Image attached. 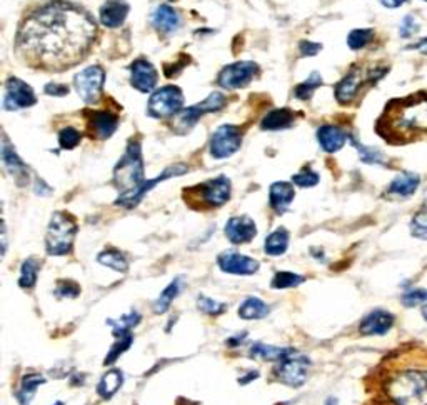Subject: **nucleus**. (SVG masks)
<instances>
[{
    "label": "nucleus",
    "instance_id": "obj_19",
    "mask_svg": "<svg viewBox=\"0 0 427 405\" xmlns=\"http://www.w3.org/2000/svg\"><path fill=\"white\" fill-rule=\"evenodd\" d=\"M2 163L7 168V172L16 178L18 185H26L28 182V167L23 163L21 157L17 156L16 148L9 144L7 137H4L2 142Z\"/></svg>",
    "mask_w": 427,
    "mask_h": 405
},
{
    "label": "nucleus",
    "instance_id": "obj_30",
    "mask_svg": "<svg viewBox=\"0 0 427 405\" xmlns=\"http://www.w3.org/2000/svg\"><path fill=\"white\" fill-rule=\"evenodd\" d=\"M287 247H289V232L284 227L276 229L264 242V250L271 257H279V255L286 254Z\"/></svg>",
    "mask_w": 427,
    "mask_h": 405
},
{
    "label": "nucleus",
    "instance_id": "obj_37",
    "mask_svg": "<svg viewBox=\"0 0 427 405\" xmlns=\"http://www.w3.org/2000/svg\"><path fill=\"white\" fill-rule=\"evenodd\" d=\"M306 282V277L299 276V274L294 272H277L274 279H272L271 287L272 288H292V287H299L301 284Z\"/></svg>",
    "mask_w": 427,
    "mask_h": 405
},
{
    "label": "nucleus",
    "instance_id": "obj_26",
    "mask_svg": "<svg viewBox=\"0 0 427 405\" xmlns=\"http://www.w3.org/2000/svg\"><path fill=\"white\" fill-rule=\"evenodd\" d=\"M419 184H421V177L417 176V173L402 172L391 182L389 194L406 199V197L414 195V192L417 190Z\"/></svg>",
    "mask_w": 427,
    "mask_h": 405
},
{
    "label": "nucleus",
    "instance_id": "obj_28",
    "mask_svg": "<svg viewBox=\"0 0 427 405\" xmlns=\"http://www.w3.org/2000/svg\"><path fill=\"white\" fill-rule=\"evenodd\" d=\"M269 312H271V307L259 297L244 298V302L239 306V317L244 320L266 319Z\"/></svg>",
    "mask_w": 427,
    "mask_h": 405
},
{
    "label": "nucleus",
    "instance_id": "obj_41",
    "mask_svg": "<svg viewBox=\"0 0 427 405\" xmlns=\"http://www.w3.org/2000/svg\"><path fill=\"white\" fill-rule=\"evenodd\" d=\"M55 296L57 298H75L80 296V286L70 279H60L55 284Z\"/></svg>",
    "mask_w": 427,
    "mask_h": 405
},
{
    "label": "nucleus",
    "instance_id": "obj_40",
    "mask_svg": "<svg viewBox=\"0 0 427 405\" xmlns=\"http://www.w3.org/2000/svg\"><path fill=\"white\" fill-rule=\"evenodd\" d=\"M372 37H374L372 28H356V31L349 33L347 43L352 50H361L372 40Z\"/></svg>",
    "mask_w": 427,
    "mask_h": 405
},
{
    "label": "nucleus",
    "instance_id": "obj_5",
    "mask_svg": "<svg viewBox=\"0 0 427 405\" xmlns=\"http://www.w3.org/2000/svg\"><path fill=\"white\" fill-rule=\"evenodd\" d=\"M232 185L225 176L210 178V180L184 190L185 202L192 209H217L230 199Z\"/></svg>",
    "mask_w": 427,
    "mask_h": 405
},
{
    "label": "nucleus",
    "instance_id": "obj_21",
    "mask_svg": "<svg viewBox=\"0 0 427 405\" xmlns=\"http://www.w3.org/2000/svg\"><path fill=\"white\" fill-rule=\"evenodd\" d=\"M129 11H131V7L124 0H107L100 7V22L109 28L121 27L129 16Z\"/></svg>",
    "mask_w": 427,
    "mask_h": 405
},
{
    "label": "nucleus",
    "instance_id": "obj_20",
    "mask_svg": "<svg viewBox=\"0 0 427 405\" xmlns=\"http://www.w3.org/2000/svg\"><path fill=\"white\" fill-rule=\"evenodd\" d=\"M362 82L364 79L361 70L354 67V69L349 72V74L345 75L337 85H335V99H337V102L342 105L351 104L352 100L356 99V95L359 94V89H361Z\"/></svg>",
    "mask_w": 427,
    "mask_h": 405
},
{
    "label": "nucleus",
    "instance_id": "obj_32",
    "mask_svg": "<svg viewBox=\"0 0 427 405\" xmlns=\"http://www.w3.org/2000/svg\"><path fill=\"white\" fill-rule=\"evenodd\" d=\"M292 349H284V347H274V345H266L262 344V342H257V344H254L251 347V350H249V357H252V359H262V360H269V362H272V360H279L284 359V357L289 354Z\"/></svg>",
    "mask_w": 427,
    "mask_h": 405
},
{
    "label": "nucleus",
    "instance_id": "obj_54",
    "mask_svg": "<svg viewBox=\"0 0 427 405\" xmlns=\"http://www.w3.org/2000/svg\"><path fill=\"white\" fill-rule=\"evenodd\" d=\"M325 405H337V400H335L334 397L328 399V402H325Z\"/></svg>",
    "mask_w": 427,
    "mask_h": 405
},
{
    "label": "nucleus",
    "instance_id": "obj_10",
    "mask_svg": "<svg viewBox=\"0 0 427 405\" xmlns=\"http://www.w3.org/2000/svg\"><path fill=\"white\" fill-rule=\"evenodd\" d=\"M242 146V132L236 125H220L210 139V156L214 158H227L234 156Z\"/></svg>",
    "mask_w": 427,
    "mask_h": 405
},
{
    "label": "nucleus",
    "instance_id": "obj_49",
    "mask_svg": "<svg viewBox=\"0 0 427 405\" xmlns=\"http://www.w3.org/2000/svg\"><path fill=\"white\" fill-rule=\"evenodd\" d=\"M320 49H323V45H320V43H315V42H310V40H302L301 45H299V50H301L302 55H315Z\"/></svg>",
    "mask_w": 427,
    "mask_h": 405
},
{
    "label": "nucleus",
    "instance_id": "obj_15",
    "mask_svg": "<svg viewBox=\"0 0 427 405\" xmlns=\"http://www.w3.org/2000/svg\"><path fill=\"white\" fill-rule=\"evenodd\" d=\"M224 232H225V237H227L230 242L241 245V244L251 242V240L256 237L257 227H256V222H254L251 217L239 215L227 220Z\"/></svg>",
    "mask_w": 427,
    "mask_h": 405
},
{
    "label": "nucleus",
    "instance_id": "obj_55",
    "mask_svg": "<svg viewBox=\"0 0 427 405\" xmlns=\"http://www.w3.org/2000/svg\"><path fill=\"white\" fill-rule=\"evenodd\" d=\"M422 317L427 320V306H424V308H422Z\"/></svg>",
    "mask_w": 427,
    "mask_h": 405
},
{
    "label": "nucleus",
    "instance_id": "obj_1",
    "mask_svg": "<svg viewBox=\"0 0 427 405\" xmlns=\"http://www.w3.org/2000/svg\"><path fill=\"white\" fill-rule=\"evenodd\" d=\"M95 36L97 26L87 12L65 0H54L21 23L17 50L32 67L60 72L84 60Z\"/></svg>",
    "mask_w": 427,
    "mask_h": 405
},
{
    "label": "nucleus",
    "instance_id": "obj_24",
    "mask_svg": "<svg viewBox=\"0 0 427 405\" xmlns=\"http://www.w3.org/2000/svg\"><path fill=\"white\" fill-rule=\"evenodd\" d=\"M151 21H152V26L156 27L157 31L166 32V33L175 32L180 26V16L169 6L157 7L156 11L152 12Z\"/></svg>",
    "mask_w": 427,
    "mask_h": 405
},
{
    "label": "nucleus",
    "instance_id": "obj_53",
    "mask_svg": "<svg viewBox=\"0 0 427 405\" xmlns=\"http://www.w3.org/2000/svg\"><path fill=\"white\" fill-rule=\"evenodd\" d=\"M244 337H246V334L237 335V337H230V339L227 340V345H239V344H242Z\"/></svg>",
    "mask_w": 427,
    "mask_h": 405
},
{
    "label": "nucleus",
    "instance_id": "obj_13",
    "mask_svg": "<svg viewBox=\"0 0 427 405\" xmlns=\"http://www.w3.org/2000/svg\"><path fill=\"white\" fill-rule=\"evenodd\" d=\"M37 102L36 92L26 82L11 77L6 84V95H4V110H18L32 107Z\"/></svg>",
    "mask_w": 427,
    "mask_h": 405
},
{
    "label": "nucleus",
    "instance_id": "obj_57",
    "mask_svg": "<svg viewBox=\"0 0 427 405\" xmlns=\"http://www.w3.org/2000/svg\"><path fill=\"white\" fill-rule=\"evenodd\" d=\"M426 2H427V0H426Z\"/></svg>",
    "mask_w": 427,
    "mask_h": 405
},
{
    "label": "nucleus",
    "instance_id": "obj_43",
    "mask_svg": "<svg viewBox=\"0 0 427 405\" xmlns=\"http://www.w3.org/2000/svg\"><path fill=\"white\" fill-rule=\"evenodd\" d=\"M411 232L414 237L427 240V209H422L412 217Z\"/></svg>",
    "mask_w": 427,
    "mask_h": 405
},
{
    "label": "nucleus",
    "instance_id": "obj_48",
    "mask_svg": "<svg viewBox=\"0 0 427 405\" xmlns=\"http://www.w3.org/2000/svg\"><path fill=\"white\" fill-rule=\"evenodd\" d=\"M45 94L47 95H54V97H64V95L69 94V87L65 84H57V82H50V84L45 85Z\"/></svg>",
    "mask_w": 427,
    "mask_h": 405
},
{
    "label": "nucleus",
    "instance_id": "obj_9",
    "mask_svg": "<svg viewBox=\"0 0 427 405\" xmlns=\"http://www.w3.org/2000/svg\"><path fill=\"white\" fill-rule=\"evenodd\" d=\"M225 105V97L220 92L210 94L204 102L192 105L189 109H182L179 114L175 115V125L174 129L179 134H185L199 122V119L205 114L210 112H219L220 109H224Z\"/></svg>",
    "mask_w": 427,
    "mask_h": 405
},
{
    "label": "nucleus",
    "instance_id": "obj_14",
    "mask_svg": "<svg viewBox=\"0 0 427 405\" xmlns=\"http://www.w3.org/2000/svg\"><path fill=\"white\" fill-rule=\"evenodd\" d=\"M219 269L230 276H254L257 274L259 260L247 257V255L239 254L236 250H225L217 257Z\"/></svg>",
    "mask_w": 427,
    "mask_h": 405
},
{
    "label": "nucleus",
    "instance_id": "obj_47",
    "mask_svg": "<svg viewBox=\"0 0 427 405\" xmlns=\"http://www.w3.org/2000/svg\"><path fill=\"white\" fill-rule=\"evenodd\" d=\"M419 31V22L416 21L414 16H406L404 21L401 23V36L409 38L411 36H414V33Z\"/></svg>",
    "mask_w": 427,
    "mask_h": 405
},
{
    "label": "nucleus",
    "instance_id": "obj_29",
    "mask_svg": "<svg viewBox=\"0 0 427 405\" xmlns=\"http://www.w3.org/2000/svg\"><path fill=\"white\" fill-rule=\"evenodd\" d=\"M292 122H294V114L289 109H276L262 119L261 127L264 130H282L289 129Z\"/></svg>",
    "mask_w": 427,
    "mask_h": 405
},
{
    "label": "nucleus",
    "instance_id": "obj_39",
    "mask_svg": "<svg viewBox=\"0 0 427 405\" xmlns=\"http://www.w3.org/2000/svg\"><path fill=\"white\" fill-rule=\"evenodd\" d=\"M354 147L359 151V157H361L362 162L366 163H376V166H386V157H384V153L381 151H377V148L372 147H366L362 146V144H359L356 139H351Z\"/></svg>",
    "mask_w": 427,
    "mask_h": 405
},
{
    "label": "nucleus",
    "instance_id": "obj_12",
    "mask_svg": "<svg viewBox=\"0 0 427 405\" xmlns=\"http://www.w3.org/2000/svg\"><path fill=\"white\" fill-rule=\"evenodd\" d=\"M257 72L259 67L254 62H236L220 70L217 82L222 89L236 90L246 87L257 75Z\"/></svg>",
    "mask_w": 427,
    "mask_h": 405
},
{
    "label": "nucleus",
    "instance_id": "obj_17",
    "mask_svg": "<svg viewBox=\"0 0 427 405\" xmlns=\"http://www.w3.org/2000/svg\"><path fill=\"white\" fill-rule=\"evenodd\" d=\"M131 84L139 92L147 94L157 84V70L148 60L139 59L131 65Z\"/></svg>",
    "mask_w": 427,
    "mask_h": 405
},
{
    "label": "nucleus",
    "instance_id": "obj_18",
    "mask_svg": "<svg viewBox=\"0 0 427 405\" xmlns=\"http://www.w3.org/2000/svg\"><path fill=\"white\" fill-rule=\"evenodd\" d=\"M117 115L109 112V110H99V112H92V115H90L87 129L90 132V137L105 141V139L112 137L115 130H117Z\"/></svg>",
    "mask_w": 427,
    "mask_h": 405
},
{
    "label": "nucleus",
    "instance_id": "obj_22",
    "mask_svg": "<svg viewBox=\"0 0 427 405\" xmlns=\"http://www.w3.org/2000/svg\"><path fill=\"white\" fill-rule=\"evenodd\" d=\"M296 197V190L289 182H274L269 189V202L277 214H284Z\"/></svg>",
    "mask_w": 427,
    "mask_h": 405
},
{
    "label": "nucleus",
    "instance_id": "obj_50",
    "mask_svg": "<svg viewBox=\"0 0 427 405\" xmlns=\"http://www.w3.org/2000/svg\"><path fill=\"white\" fill-rule=\"evenodd\" d=\"M257 377H259L257 370H251V372H249L247 375H244V377L239 379V384H241V385H247V384H251L252 380H256Z\"/></svg>",
    "mask_w": 427,
    "mask_h": 405
},
{
    "label": "nucleus",
    "instance_id": "obj_44",
    "mask_svg": "<svg viewBox=\"0 0 427 405\" xmlns=\"http://www.w3.org/2000/svg\"><path fill=\"white\" fill-rule=\"evenodd\" d=\"M80 142V132L74 127H65L59 132V144L62 148L65 151H70V148H75Z\"/></svg>",
    "mask_w": 427,
    "mask_h": 405
},
{
    "label": "nucleus",
    "instance_id": "obj_31",
    "mask_svg": "<svg viewBox=\"0 0 427 405\" xmlns=\"http://www.w3.org/2000/svg\"><path fill=\"white\" fill-rule=\"evenodd\" d=\"M142 315L137 310H132L129 313H124V315L119 317V319H109L107 324L112 327V334L115 337H122L131 334V330L134 327H137L141 324Z\"/></svg>",
    "mask_w": 427,
    "mask_h": 405
},
{
    "label": "nucleus",
    "instance_id": "obj_3",
    "mask_svg": "<svg viewBox=\"0 0 427 405\" xmlns=\"http://www.w3.org/2000/svg\"><path fill=\"white\" fill-rule=\"evenodd\" d=\"M114 184L121 192L115 204L126 207V209H134V207L141 204V190L144 184H146V178H144L141 144L137 141L129 144L126 153L115 166Z\"/></svg>",
    "mask_w": 427,
    "mask_h": 405
},
{
    "label": "nucleus",
    "instance_id": "obj_52",
    "mask_svg": "<svg viewBox=\"0 0 427 405\" xmlns=\"http://www.w3.org/2000/svg\"><path fill=\"white\" fill-rule=\"evenodd\" d=\"M407 0H381V4L384 7H389V9H397L401 7L402 4H406Z\"/></svg>",
    "mask_w": 427,
    "mask_h": 405
},
{
    "label": "nucleus",
    "instance_id": "obj_6",
    "mask_svg": "<svg viewBox=\"0 0 427 405\" xmlns=\"http://www.w3.org/2000/svg\"><path fill=\"white\" fill-rule=\"evenodd\" d=\"M77 234V222L67 212H55L52 215L45 234V250L49 255L62 257L72 252Z\"/></svg>",
    "mask_w": 427,
    "mask_h": 405
},
{
    "label": "nucleus",
    "instance_id": "obj_56",
    "mask_svg": "<svg viewBox=\"0 0 427 405\" xmlns=\"http://www.w3.org/2000/svg\"><path fill=\"white\" fill-rule=\"evenodd\" d=\"M52 405H64V402H55V404H52Z\"/></svg>",
    "mask_w": 427,
    "mask_h": 405
},
{
    "label": "nucleus",
    "instance_id": "obj_2",
    "mask_svg": "<svg viewBox=\"0 0 427 405\" xmlns=\"http://www.w3.org/2000/svg\"><path fill=\"white\" fill-rule=\"evenodd\" d=\"M377 130L389 142H407L414 135L427 134V94L391 102L379 120Z\"/></svg>",
    "mask_w": 427,
    "mask_h": 405
},
{
    "label": "nucleus",
    "instance_id": "obj_46",
    "mask_svg": "<svg viewBox=\"0 0 427 405\" xmlns=\"http://www.w3.org/2000/svg\"><path fill=\"white\" fill-rule=\"evenodd\" d=\"M292 184L299 187H314L319 184V176L314 171H310V168H306V171L296 173L292 177Z\"/></svg>",
    "mask_w": 427,
    "mask_h": 405
},
{
    "label": "nucleus",
    "instance_id": "obj_45",
    "mask_svg": "<svg viewBox=\"0 0 427 405\" xmlns=\"http://www.w3.org/2000/svg\"><path fill=\"white\" fill-rule=\"evenodd\" d=\"M427 302V288H411L402 296V306L417 307Z\"/></svg>",
    "mask_w": 427,
    "mask_h": 405
},
{
    "label": "nucleus",
    "instance_id": "obj_7",
    "mask_svg": "<svg viewBox=\"0 0 427 405\" xmlns=\"http://www.w3.org/2000/svg\"><path fill=\"white\" fill-rule=\"evenodd\" d=\"M310 370V360L309 357L299 352L291 350L284 359L279 360V365L276 367V377L279 382L289 387H301L307 382Z\"/></svg>",
    "mask_w": 427,
    "mask_h": 405
},
{
    "label": "nucleus",
    "instance_id": "obj_42",
    "mask_svg": "<svg viewBox=\"0 0 427 405\" xmlns=\"http://www.w3.org/2000/svg\"><path fill=\"white\" fill-rule=\"evenodd\" d=\"M198 308L202 313H205V315H220V313L227 308V306L219 301H214V298L210 297L200 296L198 298Z\"/></svg>",
    "mask_w": 427,
    "mask_h": 405
},
{
    "label": "nucleus",
    "instance_id": "obj_8",
    "mask_svg": "<svg viewBox=\"0 0 427 405\" xmlns=\"http://www.w3.org/2000/svg\"><path fill=\"white\" fill-rule=\"evenodd\" d=\"M184 95L175 85H166L156 90L148 100L147 114L153 119H171L182 110Z\"/></svg>",
    "mask_w": 427,
    "mask_h": 405
},
{
    "label": "nucleus",
    "instance_id": "obj_36",
    "mask_svg": "<svg viewBox=\"0 0 427 405\" xmlns=\"http://www.w3.org/2000/svg\"><path fill=\"white\" fill-rule=\"evenodd\" d=\"M320 85H323V77H320V74H318V72H313L309 79L296 87V90H294L296 97L301 100H309L310 97H313L314 90Z\"/></svg>",
    "mask_w": 427,
    "mask_h": 405
},
{
    "label": "nucleus",
    "instance_id": "obj_4",
    "mask_svg": "<svg viewBox=\"0 0 427 405\" xmlns=\"http://www.w3.org/2000/svg\"><path fill=\"white\" fill-rule=\"evenodd\" d=\"M386 394L394 405H427V365L394 369L386 380Z\"/></svg>",
    "mask_w": 427,
    "mask_h": 405
},
{
    "label": "nucleus",
    "instance_id": "obj_51",
    "mask_svg": "<svg viewBox=\"0 0 427 405\" xmlns=\"http://www.w3.org/2000/svg\"><path fill=\"white\" fill-rule=\"evenodd\" d=\"M409 49L412 50H419L422 52V54H427V37L422 38V40L412 43V45H409Z\"/></svg>",
    "mask_w": 427,
    "mask_h": 405
},
{
    "label": "nucleus",
    "instance_id": "obj_33",
    "mask_svg": "<svg viewBox=\"0 0 427 405\" xmlns=\"http://www.w3.org/2000/svg\"><path fill=\"white\" fill-rule=\"evenodd\" d=\"M97 262L105 265V267L115 270V272L126 274L129 270V260L121 250L117 249H105L97 255Z\"/></svg>",
    "mask_w": 427,
    "mask_h": 405
},
{
    "label": "nucleus",
    "instance_id": "obj_27",
    "mask_svg": "<svg viewBox=\"0 0 427 405\" xmlns=\"http://www.w3.org/2000/svg\"><path fill=\"white\" fill-rule=\"evenodd\" d=\"M124 385V374L119 369H110L100 377L97 384V394L100 399H112Z\"/></svg>",
    "mask_w": 427,
    "mask_h": 405
},
{
    "label": "nucleus",
    "instance_id": "obj_23",
    "mask_svg": "<svg viewBox=\"0 0 427 405\" xmlns=\"http://www.w3.org/2000/svg\"><path fill=\"white\" fill-rule=\"evenodd\" d=\"M318 141L325 152L334 153L344 147L345 141H347V134L335 125H323L318 130Z\"/></svg>",
    "mask_w": 427,
    "mask_h": 405
},
{
    "label": "nucleus",
    "instance_id": "obj_34",
    "mask_svg": "<svg viewBox=\"0 0 427 405\" xmlns=\"http://www.w3.org/2000/svg\"><path fill=\"white\" fill-rule=\"evenodd\" d=\"M38 269H40V262H38L37 259L31 257L23 260L21 267V276H18V287L23 288V291H31V288L36 287Z\"/></svg>",
    "mask_w": 427,
    "mask_h": 405
},
{
    "label": "nucleus",
    "instance_id": "obj_11",
    "mask_svg": "<svg viewBox=\"0 0 427 405\" xmlns=\"http://www.w3.org/2000/svg\"><path fill=\"white\" fill-rule=\"evenodd\" d=\"M105 72L100 65H90L75 77V89L85 104H95L102 94Z\"/></svg>",
    "mask_w": 427,
    "mask_h": 405
},
{
    "label": "nucleus",
    "instance_id": "obj_35",
    "mask_svg": "<svg viewBox=\"0 0 427 405\" xmlns=\"http://www.w3.org/2000/svg\"><path fill=\"white\" fill-rule=\"evenodd\" d=\"M180 288H182L180 279H174V281H172L169 284V286H167L164 288V291L161 292L159 298H157V301L153 302V312H156V313H164L167 310V308L171 307L172 301H174V298L177 296H179Z\"/></svg>",
    "mask_w": 427,
    "mask_h": 405
},
{
    "label": "nucleus",
    "instance_id": "obj_16",
    "mask_svg": "<svg viewBox=\"0 0 427 405\" xmlns=\"http://www.w3.org/2000/svg\"><path fill=\"white\" fill-rule=\"evenodd\" d=\"M394 322L396 317L391 312L377 308V310L369 312L361 320L359 332L362 335H386L394 327Z\"/></svg>",
    "mask_w": 427,
    "mask_h": 405
},
{
    "label": "nucleus",
    "instance_id": "obj_38",
    "mask_svg": "<svg viewBox=\"0 0 427 405\" xmlns=\"http://www.w3.org/2000/svg\"><path fill=\"white\" fill-rule=\"evenodd\" d=\"M132 342H134L132 334L117 337V340H115V344H114L112 347H110V350H109L107 357H105V359H104V365H112V364L115 362V360H117L119 357H121V355L124 354V352L131 349Z\"/></svg>",
    "mask_w": 427,
    "mask_h": 405
},
{
    "label": "nucleus",
    "instance_id": "obj_25",
    "mask_svg": "<svg viewBox=\"0 0 427 405\" xmlns=\"http://www.w3.org/2000/svg\"><path fill=\"white\" fill-rule=\"evenodd\" d=\"M45 382H47V380H45L44 375H40L37 372L23 375L22 380H21V385H18V389L16 392L17 402L21 405H31L32 399L36 397L37 389L40 387V385H44Z\"/></svg>",
    "mask_w": 427,
    "mask_h": 405
}]
</instances>
